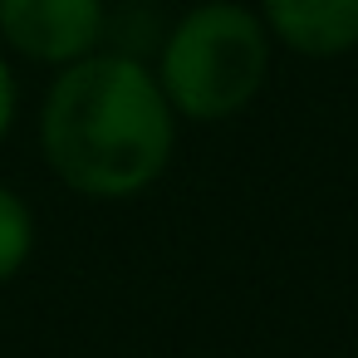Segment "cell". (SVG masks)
<instances>
[{"mask_svg":"<svg viewBox=\"0 0 358 358\" xmlns=\"http://www.w3.org/2000/svg\"><path fill=\"white\" fill-rule=\"evenodd\" d=\"M40 152L50 172L89 201H128L157 187L177 152V113L152 64L94 50L40 103Z\"/></svg>","mask_w":358,"mask_h":358,"instance_id":"1","label":"cell"},{"mask_svg":"<svg viewBox=\"0 0 358 358\" xmlns=\"http://www.w3.org/2000/svg\"><path fill=\"white\" fill-rule=\"evenodd\" d=\"M275 40L241 0H201L182 10L157 50V84L177 118L226 123L245 113L270 79Z\"/></svg>","mask_w":358,"mask_h":358,"instance_id":"2","label":"cell"},{"mask_svg":"<svg viewBox=\"0 0 358 358\" xmlns=\"http://www.w3.org/2000/svg\"><path fill=\"white\" fill-rule=\"evenodd\" d=\"M108 6L103 0H0V45L25 64L69 69L103 50Z\"/></svg>","mask_w":358,"mask_h":358,"instance_id":"3","label":"cell"},{"mask_svg":"<svg viewBox=\"0 0 358 358\" xmlns=\"http://www.w3.org/2000/svg\"><path fill=\"white\" fill-rule=\"evenodd\" d=\"M255 15L299 59H343L358 50V0H255Z\"/></svg>","mask_w":358,"mask_h":358,"instance_id":"4","label":"cell"},{"mask_svg":"<svg viewBox=\"0 0 358 358\" xmlns=\"http://www.w3.org/2000/svg\"><path fill=\"white\" fill-rule=\"evenodd\" d=\"M35 255V211L30 201L0 182V285L15 280Z\"/></svg>","mask_w":358,"mask_h":358,"instance_id":"5","label":"cell"},{"mask_svg":"<svg viewBox=\"0 0 358 358\" xmlns=\"http://www.w3.org/2000/svg\"><path fill=\"white\" fill-rule=\"evenodd\" d=\"M15 108H20V84H15L10 59L0 55V143H6V138H10V128H15Z\"/></svg>","mask_w":358,"mask_h":358,"instance_id":"6","label":"cell"}]
</instances>
